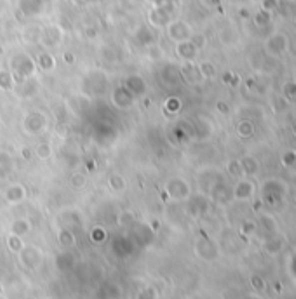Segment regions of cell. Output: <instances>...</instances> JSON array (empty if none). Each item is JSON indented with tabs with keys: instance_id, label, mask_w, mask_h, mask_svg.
Listing matches in <instances>:
<instances>
[{
	"instance_id": "6da1fadb",
	"label": "cell",
	"mask_w": 296,
	"mask_h": 299,
	"mask_svg": "<svg viewBox=\"0 0 296 299\" xmlns=\"http://www.w3.org/2000/svg\"><path fill=\"white\" fill-rule=\"evenodd\" d=\"M236 193H237L239 199H249L251 193H252V185L249 181H240L239 186H237V190H236Z\"/></svg>"
},
{
	"instance_id": "7a4b0ae2",
	"label": "cell",
	"mask_w": 296,
	"mask_h": 299,
	"mask_svg": "<svg viewBox=\"0 0 296 299\" xmlns=\"http://www.w3.org/2000/svg\"><path fill=\"white\" fill-rule=\"evenodd\" d=\"M38 153H40V157H48L49 148H48V146H46V148H44V146H40V148H38Z\"/></svg>"
}]
</instances>
